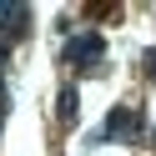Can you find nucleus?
Instances as JSON below:
<instances>
[{
  "mask_svg": "<svg viewBox=\"0 0 156 156\" xmlns=\"http://www.w3.org/2000/svg\"><path fill=\"white\" fill-rule=\"evenodd\" d=\"M0 121H5V116H0Z\"/></svg>",
  "mask_w": 156,
  "mask_h": 156,
  "instance_id": "obj_8",
  "label": "nucleus"
},
{
  "mask_svg": "<svg viewBox=\"0 0 156 156\" xmlns=\"http://www.w3.org/2000/svg\"><path fill=\"white\" fill-rule=\"evenodd\" d=\"M55 121L61 126L81 121V91H76V86H61V96H55Z\"/></svg>",
  "mask_w": 156,
  "mask_h": 156,
  "instance_id": "obj_4",
  "label": "nucleus"
},
{
  "mask_svg": "<svg viewBox=\"0 0 156 156\" xmlns=\"http://www.w3.org/2000/svg\"><path fill=\"white\" fill-rule=\"evenodd\" d=\"M10 111V91H5V81H0V116Z\"/></svg>",
  "mask_w": 156,
  "mask_h": 156,
  "instance_id": "obj_6",
  "label": "nucleus"
},
{
  "mask_svg": "<svg viewBox=\"0 0 156 156\" xmlns=\"http://www.w3.org/2000/svg\"><path fill=\"white\" fill-rule=\"evenodd\" d=\"M25 25H30V10H25V5H0V41H5V45L20 41Z\"/></svg>",
  "mask_w": 156,
  "mask_h": 156,
  "instance_id": "obj_3",
  "label": "nucleus"
},
{
  "mask_svg": "<svg viewBox=\"0 0 156 156\" xmlns=\"http://www.w3.org/2000/svg\"><path fill=\"white\" fill-rule=\"evenodd\" d=\"M141 66H146V76L156 81V51H146V55H141Z\"/></svg>",
  "mask_w": 156,
  "mask_h": 156,
  "instance_id": "obj_5",
  "label": "nucleus"
},
{
  "mask_svg": "<svg viewBox=\"0 0 156 156\" xmlns=\"http://www.w3.org/2000/svg\"><path fill=\"white\" fill-rule=\"evenodd\" d=\"M5 66H10V45L0 41V71H5Z\"/></svg>",
  "mask_w": 156,
  "mask_h": 156,
  "instance_id": "obj_7",
  "label": "nucleus"
},
{
  "mask_svg": "<svg viewBox=\"0 0 156 156\" xmlns=\"http://www.w3.org/2000/svg\"><path fill=\"white\" fill-rule=\"evenodd\" d=\"M61 61L81 76H101V61H106V35L101 30H81L61 45Z\"/></svg>",
  "mask_w": 156,
  "mask_h": 156,
  "instance_id": "obj_1",
  "label": "nucleus"
},
{
  "mask_svg": "<svg viewBox=\"0 0 156 156\" xmlns=\"http://www.w3.org/2000/svg\"><path fill=\"white\" fill-rule=\"evenodd\" d=\"M141 136H146V111L116 106V111L106 116V126L96 131V141H141Z\"/></svg>",
  "mask_w": 156,
  "mask_h": 156,
  "instance_id": "obj_2",
  "label": "nucleus"
}]
</instances>
